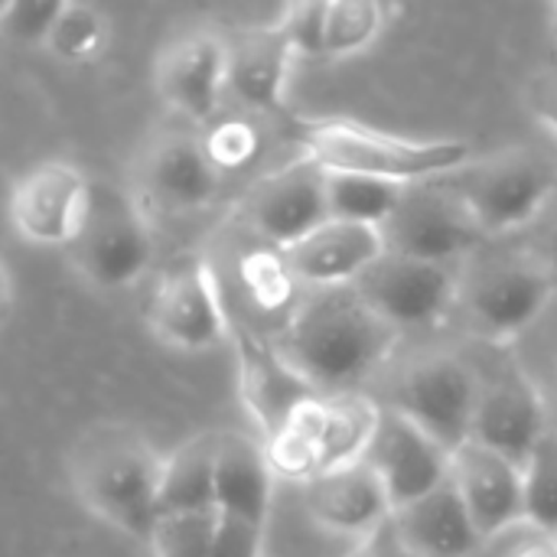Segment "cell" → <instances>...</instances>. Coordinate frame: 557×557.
Instances as JSON below:
<instances>
[{
	"mask_svg": "<svg viewBox=\"0 0 557 557\" xmlns=\"http://www.w3.org/2000/svg\"><path fill=\"white\" fill-rule=\"evenodd\" d=\"M398 336L349 284L313 290L297 304L274 349L317 395H339L356 392L359 382L385 366Z\"/></svg>",
	"mask_w": 557,
	"mask_h": 557,
	"instance_id": "cell-1",
	"label": "cell"
},
{
	"mask_svg": "<svg viewBox=\"0 0 557 557\" xmlns=\"http://www.w3.org/2000/svg\"><path fill=\"white\" fill-rule=\"evenodd\" d=\"M290 137L326 173H349L395 186L437 183L476 153L467 140H418L349 117H300Z\"/></svg>",
	"mask_w": 557,
	"mask_h": 557,
	"instance_id": "cell-2",
	"label": "cell"
},
{
	"mask_svg": "<svg viewBox=\"0 0 557 557\" xmlns=\"http://www.w3.org/2000/svg\"><path fill=\"white\" fill-rule=\"evenodd\" d=\"M163 457L150 441L124 424H101L82 434L72 447V490L75 496L114 529L150 542L160 509Z\"/></svg>",
	"mask_w": 557,
	"mask_h": 557,
	"instance_id": "cell-3",
	"label": "cell"
},
{
	"mask_svg": "<svg viewBox=\"0 0 557 557\" xmlns=\"http://www.w3.org/2000/svg\"><path fill=\"white\" fill-rule=\"evenodd\" d=\"M379 421L382 405L362 392L313 395L297 405L268 441H261L268 467L274 480L304 486L323 473L362 463Z\"/></svg>",
	"mask_w": 557,
	"mask_h": 557,
	"instance_id": "cell-4",
	"label": "cell"
},
{
	"mask_svg": "<svg viewBox=\"0 0 557 557\" xmlns=\"http://www.w3.org/2000/svg\"><path fill=\"white\" fill-rule=\"evenodd\" d=\"M473 215L486 238L525 228L557 196V166L535 150H503L473 157L441 180Z\"/></svg>",
	"mask_w": 557,
	"mask_h": 557,
	"instance_id": "cell-5",
	"label": "cell"
},
{
	"mask_svg": "<svg viewBox=\"0 0 557 557\" xmlns=\"http://www.w3.org/2000/svg\"><path fill=\"white\" fill-rule=\"evenodd\" d=\"M557 294V277L532 248L490 255L460 274V307L473 333L509 343L542 320Z\"/></svg>",
	"mask_w": 557,
	"mask_h": 557,
	"instance_id": "cell-6",
	"label": "cell"
},
{
	"mask_svg": "<svg viewBox=\"0 0 557 557\" xmlns=\"http://www.w3.org/2000/svg\"><path fill=\"white\" fill-rule=\"evenodd\" d=\"M69 261L104 290L131 287L153 261V235L147 212L117 186L91 183L78 232L65 245Z\"/></svg>",
	"mask_w": 557,
	"mask_h": 557,
	"instance_id": "cell-7",
	"label": "cell"
},
{
	"mask_svg": "<svg viewBox=\"0 0 557 557\" xmlns=\"http://www.w3.org/2000/svg\"><path fill=\"white\" fill-rule=\"evenodd\" d=\"M480 398V375L457 356L434 352L411 362L385 408L408 418L418 431H424L441 450L450 457L470 441L473 411Z\"/></svg>",
	"mask_w": 557,
	"mask_h": 557,
	"instance_id": "cell-8",
	"label": "cell"
},
{
	"mask_svg": "<svg viewBox=\"0 0 557 557\" xmlns=\"http://www.w3.org/2000/svg\"><path fill=\"white\" fill-rule=\"evenodd\" d=\"M379 232L388 255L434 264H463L486 245V235L473 215L441 180L405 186L398 206Z\"/></svg>",
	"mask_w": 557,
	"mask_h": 557,
	"instance_id": "cell-9",
	"label": "cell"
},
{
	"mask_svg": "<svg viewBox=\"0 0 557 557\" xmlns=\"http://www.w3.org/2000/svg\"><path fill=\"white\" fill-rule=\"evenodd\" d=\"M463 264H434L401 255H382L352 284L356 294L392 330H421L441 323L460 300Z\"/></svg>",
	"mask_w": 557,
	"mask_h": 557,
	"instance_id": "cell-10",
	"label": "cell"
},
{
	"mask_svg": "<svg viewBox=\"0 0 557 557\" xmlns=\"http://www.w3.org/2000/svg\"><path fill=\"white\" fill-rule=\"evenodd\" d=\"M222 186L202 137L183 127L160 131L137 160V202L160 215H189L206 209Z\"/></svg>",
	"mask_w": 557,
	"mask_h": 557,
	"instance_id": "cell-11",
	"label": "cell"
},
{
	"mask_svg": "<svg viewBox=\"0 0 557 557\" xmlns=\"http://www.w3.org/2000/svg\"><path fill=\"white\" fill-rule=\"evenodd\" d=\"M147 320L163 343L186 352L212 349L225 343L232 330L215 271L202 258H183L157 281Z\"/></svg>",
	"mask_w": 557,
	"mask_h": 557,
	"instance_id": "cell-12",
	"label": "cell"
},
{
	"mask_svg": "<svg viewBox=\"0 0 557 557\" xmlns=\"http://www.w3.org/2000/svg\"><path fill=\"white\" fill-rule=\"evenodd\" d=\"M242 215L251 225V232L261 242H268V248H274V251L290 248L294 242L307 238L313 228H320L330 219L326 170H320L313 160L300 157V160L268 173L245 196Z\"/></svg>",
	"mask_w": 557,
	"mask_h": 557,
	"instance_id": "cell-13",
	"label": "cell"
},
{
	"mask_svg": "<svg viewBox=\"0 0 557 557\" xmlns=\"http://www.w3.org/2000/svg\"><path fill=\"white\" fill-rule=\"evenodd\" d=\"M548 408L539 385L516 366H506L493 379H480V398L473 411L470 441L506 457L522 470L535 444L548 434Z\"/></svg>",
	"mask_w": 557,
	"mask_h": 557,
	"instance_id": "cell-14",
	"label": "cell"
},
{
	"mask_svg": "<svg viewBox=\"0 0 557 557\" xmlns=\"http://www.w3.org/2000/svg\"><path fill=\"white\" fill-rule=\"evenodd\" d=\"M362 463L385 486L392 509H401L434 493L450 476V454L441 450L424 431H418L408 418H401L385 405Z\"/></svg>",
	"mask_w": 557,
	"mask_h": 557,
	"instance_id": "cell-15",
	"label": "cell"
},
{
	"mask_svg": "<svg viewBox=\"0 0 557 557\" xmlns=\"http://www.w3.org/2000/svg\"><path fill=\"white\" fill-rule=\"evenodd\" d=\"M88 193L91 183L75 166L62 160L39 163L16 180L10 196V222L20 232V238L33 245L65 248L78 232Z\"/></svg>",
	"mask_w": 557,
	"mask_h": 557,
	"instance_id": "cell-16",
	"label": "cell"
},
{
	"mask_svg": "<svg viewBox=\"0 0 557 557\" xmlns=\"http://www.w3.org/2000/svg\"><path fill=\"white\" fill-rule=\"evenodd\" d=\"M450 486L463 503L476 535L493 542L516 525H525L522 506V470L506 457L467 441L450 457Z\"/></svg>",
	"mask_w": 557,
	"mask_h": 557,
	"instance_id": "cell-17",
	"label": "cell"
},
{
	"mask_svg": "<svg viewBox=\"0 0 557 557\" xmlns=\"http://www.w3.org/2000/svg\"><path fill=\"white\" fill-rule=\"evenodd\" d=\"M225 72H228V42L219 33L193 29L160 52L157 91L186 121L202 124L219 108Z\"/></svg>",
	"mask_w": 557,
	"mask_h": 557,
	"instance_id": "cell-18",
	"label": "cell"
},
{
	"mask_svg": "<svg viewBox=\"0 0 557 557\" xmlns=\"http://www.w3.org/2000/svg\"><path fill=\"white\" fill-rule=\"evenodd\" d=\"M385 255L382 232L372 225L326 219L307 238L294 242L281 251L290 277L313 290L326 287H349L359 274Z\"/></svg>",
	"mask_w": 557,
	"mask_h": 557,
	"instance_id": "cell-19",
	"label": "cell"
},
{
	"mask_svg": "<svg viewBox=\"0 0 557 557\" xmlns=\"http://www.w3.org/2000/svg\"><path fill=\"white\" fill-rule=\"evenodd\" d=\"M307 516L333 535L362 542L392 522V503L385 486L366 463H352L304 483Z\"/></svg>",
	"mask_w": 557,
	"mask_h": 557,
	"instance_id": "cell-20",
	"label": "cell"
},
{
	"mask_svg": "<svg viewBox=\"0 0 557 557\" xmlns=\"http://www.w3.org/2000/svg\"><path fill=\"white\" fill-rule=\"evenodd\" d=\"M235 352H238V388L248 414L255 418L261 441H268L290 414L297 405L313 398L317 392L277 356L274 346L258 339L251 330L235 326L228 330Z\"/></svg>",
	"mask_w": 557,
	"mask_h": 557,
	"instance_id": "cell-21",
	"label": "cell"
},
{
	"mask_svg": "<svg viewBox=\"0 0 557 557\" xmlns=\"http://www.w3.org/2000/svg\"><path fill=\"white\" fill-rule=\"evenodd\" d=\"M388 529L405 557H473L486 545L476 535L450 480L434 493L395 509Z\"/></svg>",
	"mask_w": 557,
	"mask_h": 557,
	"instance_id": "cell-22",
	"label": "cell"
},
{
	"mask_svg": "<svg viewBox=\"0 0 557 557\" xmlns=\"http://www.w3.org/2000/svg\"><path fill=\"white\" fill-rule=\"evenodd\" d=\"M274 473L264 444L248 434H219L215 450V516L264 529L271 512Z\"/></svg>",
	"mask_w": 557,
	"mask_h": 557,
	"instance_id": "cell-23",
	"label": "cell"
},
{
	"mask_svg": "<svg viewBox=\"0 0 557 557\" xmlns=\"http://www.w3.org/2000/svg\"><path fill=\"white\" fill-rule=\"evenodd\" d=\"M290 59L294 52L284 42L277 23L248 29L235 42H228L225 88H232V95L245 108L274 114L284 108V85H287Z\"/></svg>",
	"mask_w": 557,
	"mask_h": 557,
	"instance_id": "cell-24",
	"label": "cell"
},
{
	"mask_svg": "<svg viewBox=\"0 0 557 557\" xmlns=\"http://www.w3.org/2000/svg\"><path fill=\"white\" fill-rule=\"evenodd\" d=\"M215 450L219 434H196L163 457L157 496L160 519L215 512Z\"/></svg>",
	"mask_w": 557,
	"mask_h": 557,
	"instance_id": "cell-25",
	"label": "cell"
},
{
	"mask_svg": "<svg viewBox=\"0 0 557 557\" xmlns=\"http://www.w3.org/2000/svg\"><path fill=\"white\" fill-rule=\"evenodd\" d=\"M401 189L405 186L382 183V180L326 173V209H330V219L382 228L392 209L398 206Z\"/></svg>",
	"mask_w": 557,
	"mask_h": 557,
	"instance_id": "cell-26",
	"label": "cell"
},
{
	"mask_svg": "<svg viewBox=\"0 0 557 557\" xmlns=\"http://www.w3.org/2000/svg\"><path fill=\"white\" fill-rule=\"evenodd\" d=\"M388 26V7L375 0H336L326 3L323 20V59H349L366 52Z\"/></svg>",
	"mask_w": 557,
	"mask_h": 557,
	"instance_id": "cell-27",
	"label": "cell"
},
{
	"mask_svg": "<svg viewBox=\"0 0 557 557\" xmlns=\"http://www.w3.org/2000/svg\"><path fill=\"white\" fill-rule=\"evenodd\" d=\"M525 525L557 539V431H548L522 463Z\"/></svg>",
	"mask_w": 557,
	"mask_h": 557,
	"instance_id": "cell-28",
	"label": "cell"
},
{
	"mask_svg": "<svg viewBox=\"0 0 557 557\" xmlns=\"http://www.w3.org/2000/svg\"><path fill=\"white\" fill-rule=\"evenodd\" d=\"M108 42V20L88 3H62L46 49L62 62H88Z\"/></svg>",
	"mask_w": 557,
	"mask_h": 557,
	"instance_id": "cell-29",
	"label": "cell"
},
{
	"mask_svg": "<svg viewBox=\"0 0 557 557\" xmlns=\"http://www.w3.org/2000/svg\"><path fill=\"white\" fill-rule=\"evenodd\" d=\"M238 281H242V290L251 297V304L268 313H281L284 307H290V297L297 287L281 251H274V248H255V251L242 255Z\"/></svg>",
	"mask_w": 557,
	"mask_h": 557,
	"instance_id": "cell-30",
	"label": "cell"
},
{
	"mask_svg": "<svg viewBox=\"0 0 557 557\" xmlns=\"http://www.w3.org/2000/svg\"><path fill=\"white\" fill-rule=\"evenodd\" d=\"M215 512L209 516H163L150 535L153 557H209L212 555Z\"/></svg>",
	"mask_w": 557,
	"mask_h": 557,
	"instance_id": "cell-31",
	"label": "cell"
},
{
	"mask_svg": "<svg viewBox=\"0 0 557 557\" xmlns=\"http://www.w3.org/2000/svg\"><path fill=\"white\" fill-rule=\"evenodd\" d=\"M59 13L62 0H7L0 13V33L23 46H46Z\"/></svg>",
	"mask_w": 557,
	"mask_h": 557,
	"instance_id": "cell-32",
	"label": "cell"
},
{
	"mask_svg": "<svg viewBox=\"0 0 557 557\" xmlns=\"http://www.w3.org/2000/svg\"><path fill=\"white\" fill-rule=\"evenodd\" d=\"M202 147L212 166L222 173V170H238L251 163L261 147V137H258V127L248 121H222L202 137Z\"/></svg>",
	"mask_w": 557,
	"mask_h": 557,
	"instance_id": "cell-33",
	"label": "cell"
},
{
	"mask_svg": "<svg viewBox=\"0 0 557 557\" xmlns=\"http://www.w3.org/2000/svg\"><path fill=\"white\" fill-rule=\"evenodd\" d=\"M323 20H326V3H290L284 7L277 29L294 55L323 59Z\"/></svg>",
	"mask_w": 557,
	"mask_h": 557,
	"instance_id": "cell-34",
	"label": "cell"
},
{
	"mask_svg": "<svg viewBox=\"0 0 557 557\" xmlns=\"http://www.w3.org/2000/svg\"><path fill=\"white\" fill-rule=\"evenodd\" d=\"M261 548H264V529L228 516H215L209 557H261Z\"/></svg>",
	"mask_w": 557,
	"mask_h": 557,
	"instance_id": "cell-35",
	"label": "cell"
},
{
	"mask_svg": "<svg viewBox=\"0 0 557 557\" xmlns=\"http://www.w3.org/2000/svg\"><path fill=\"white\" fill-rule=\"evenodd\" d=\"M525 108L529 114L557 137V65H545L525 82Z\"/></svg>",
	"mask_w": 557,
	"mask_h": 557,
	"instance_id": "cell-36",
	"label": "cell"
},
{
	"mask_svg": "<svg viewBox=\"0 0 557 557\" xmlns=\"http://www.w3.org/2000/svg\"><path fill=\"white\" fill-rule=\"evenodd\" d=\"M346 557H405V552L398 548V542H395L392 529L385 525V529H379L375 535H369V539L356 542V548H352Z\"/></svg>",
	"mask_w": 557,
	"mask_h": 557,
	"instance_id": "cell-37",
	"label": "cell"
},
{
	"mask_svg": "<svg viewBox=\"0 0 557 557\" xmlns=\"http://www.w3.org/2000/svg\"><path fill=\"white\" fill-rule=\"evenodd\" d=\"M506 557H557V539L555 535L532 532V539L519 542Z\"/></svg>",
	"mask_w": 557,
	"mask_h": 557,
	"instance_id": "cell-38",
	"label": "cell"
},
{
	"mask_svg": "<svg viewBox=\"0 0 557 557\" xmlns=\"http://www.w3.org/2000/svg\"><path fill=\"white\" fill-rule=\"evenodd\" d=\"M532 251L548 264V271L557 277V212L548 219V225H545V232H542V238H539V245Z\"/></svg>",
	"mask_w": 557,
	"mask_h": 557,
	"instance_id": "cell-39",
	"label": "cell"
},
{
	"mask_svg": "<svg viewBox=\"0 0 557 557\" xmlns=\"http://www.w3.org/2000/svg\"><path fill=\"white\" fill-rule=\"evenodd\" d=\"M7 304H10V281H7V271L0 264V317L7 313Z\"/></svg>",
	"mask_w": 557,
	"mask_h": 557,
	"instance_id": "cell-40",
	"label": "cell"
},
{
	"mask_svg": "<svg viewBox=\"0 0 557 557\" xmlns=\"http://www.w3.org/2000/svg\"><path fill=\"white\" fill-rule=\"evenodd\" d=\"M548 26H552V33H555V39H557V3L548 10Z\"/></svg>",
	"mask_w": 557,
	"mask_h": 557,
	"instance_id": "cell-41",
	"label": "cell"
},
{
	"mask_svg": "<svg viewBox=\"0 0 557 557\" xmlns=\"http://www.w3.org/2000/svg\"><path fill=\"white\" fill-rule=\"evenodd\" d=\"M3 7H7V0H0V13H3Z\"/></svg>",
	"mask_w": 557,
	"mask_h": 557,
	"instance_id": "cell-42",
	"label": "cell"
}]
</instances>
